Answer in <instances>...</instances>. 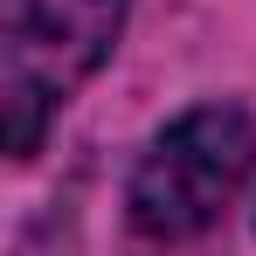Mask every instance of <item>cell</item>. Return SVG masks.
<instances>
[{
	"mask_svg": "<svg viewBox=\"0 0 256 256\" xmlns=\"http://www.w3.org/2000/svg\"><path fill=\"white\" fill-rule=\"evenodd\" d=\"M250 166H256V118L228 97L194 104L138 152V166L125 180V214L146 242L208 236L222 208L242 194Z\"/></svg>",
	"mask_w": 256,
	"mask_h": 256,
	"instance_id": "2",
	"label": "cell"
},
{
	"mask_svg": "<svg viewBox=\"0 0 256 256\" xmlns=\"http://www.w3.org/2000/svg\"><path fill=\"white\" fill-rule=\"evenodd\" d=\"M132 0H7L0 35V118L7 152L35 160L56 111L111 62Z\"/></svg>",
	"mask_w": 256,
	"mask_h": 256,
	"instance_id": "1",
	"label": "cell"
}]
</instances>
